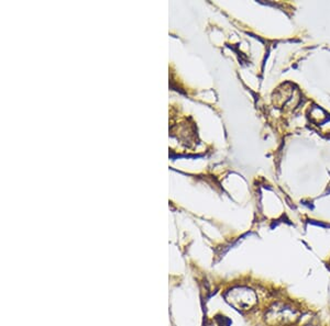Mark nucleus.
Segmentation results:
<instances>
[{
    "instance_id": "2",
    "label": "nucleus",
    "mask_w": 330,
    "mask_h": 326,
    "mask_svg": "<svg viewBox=\"0 0 330 326\" xmlns=\"http://www.w3.org/2000/svg\"><path fill=\"white\" fill-rule=\"evenodd\" d=\"M226 301L239 311H249L258 304V296L253 290L237 287L226 293Z\"/></svg>"
},
{
    "instance_id": "1",
    "label": "nucleus",
    "mask_w": 330,
    "mask_h": 326,
    "mask_svg": "<svg viewBox=\"0 0 330 326\" xmlns=\"http://www.w3.org/2000/svg\"><path fill=\"white\" fill-rule=\"evenodd\" d=\"M298 311L290 304L277 303L269 309L266 323L271 326H290L298 320Z\"/></svg>"
}]
</instances>
